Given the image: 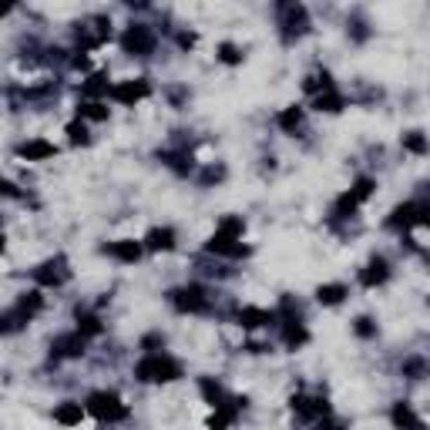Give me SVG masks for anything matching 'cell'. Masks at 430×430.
Here are the masks:
<instances>
[{"label": "cell", "instance_id": "cell-1", "mask_svg": "<svg viewBox=\"0 0 430 430\" xmlns=\"http://www.w3.org/2000/svg\"><path fill=\"white\" fill-rule=\"evenodd\" d=\"M135 377L141 384H175L182 377V363L169 353H148L145 360H138Z\"/></svg>", "mask_w": 430, "mask_h": 430}, {"label": "cell", "instance_id": "cell-2", "mask_svg": "<svg viewBox=\"0 0 430 430\" xmlns=\"http://www.w3.org/2000/svg\"><path fill=\"white\" fill-rule=\"evenodd\" d=\"M84 410L94 417V420H101V424H118L128 417V407L122 403L118 393H111V390H94L88 403H84Z\"/></svg>", "mask_w": 430, "mask_h": 430}, {"label": "cell", "instance_id": "cell-3", "mask_svg": "<svg viewBox=\"0 0 430 430\" xmlns=\"http://www.w3.org/2000/svg\"><path fill=\"white\" fill-rule=\"evenodd\" d=\"M386 226L390 229H424L427 226V205L424 202H403V205H397L393 212H390V219H386Z\"/></svg>", "mask_w": 430, "mask_h": 430}, {"label": "cell", "instance_id": "cell-4", "mask_svg": "<svg viewBox=\"0 0 430 430\" xmlns=\"http://www.w3.org/2000/svg\"><path fill=\"white\" fill-rule=\"evenodd\" d=\"M122 51L124 54H135V58H145V54H152L155 51V34L148 24H131V27H124L122 34Z\"/></svg>", "mask_w": 430, "mask_h": 430}, {"label": "cell", "instance_id": "cell-5", "mask_svg": "<svg viewBox=\"0 0 430 430\" xmlns=\"http://www.w3.org/2000/svg\"><path fill=\"white\" fill-rule=\"evenodd\" d=\"M111 98L124 107H135L138 101H145L148 94H152V84L145 81V77H128V81H118V84H111Z\"/></svg>", "mask_w": 430, "mask_h": 430}, {"label": "cell", "instance_id": "cell-6", "mask_svg": "<svg viewBox=\"0 0 430 430\" xmlns=\"http://www.w3.org/2000/svg\"><path fill=\"white\" fill-rule=\"evenodd\" d=\"M171 306L178 313H205L209 309V299H205V289L202 286H182V289H171Z\"/></svg>", "mask_w": 430, "mask_h": 430}, {"label": "cell", "instance_id": "cell-7", "mask_svg": "<svg viewBox=\"0 0 430 430\" xmlns=\"http://www.w3.org/2000/svg\"><path fill=\"white\" fill-rule=\"evenodd\" d=\"M242 407H246V397H232V400H226V403H219L205 427L209 430H229L232 424H235V417H239Z\"/></svg>", "mask_w": 430, "mask_h": 430}, {"label": "cell", "instance_id": "cell-8", "mask_svg": "<svg viewBox=\"0 0 430 430\" xmlns=\"http://www.w3.org/2000/svg\"><path fill=\"white\" fill-rule=\"evenodd\" d=\"M84 343L88 339L81 337V333H64V337L54 339V346H51V356L54 360H77V356H84Z\"/></svg>", "mask_w": 430, "mask_h": 430}, {"label": "cell", "instance_id": "cell-9", "mask_svg": "<svg viewBox=\"0 0 430 430\" xmlns=\"http://www.w3.org/2000/svg\"><path fill=\"white\" fill-rule=\"evenodd\" d=\"M54 155H58V145L47 138H31L17 148V158H24V162H47V158H54Z\"/></svg>", "mask_w": 430, "mask_h": 430}, {"label": "cell", "instance_id": "cell-10", "mask_svg": "<svg viewBox=\"0 0 430 430\" xmlns=\"http://www.w3.org/2000/svg\"><path fill=\"white\" fill-rule=\"evenodd\" d=\"M175 229L171 226H155V229H148V235L141 239V246L148 249V252H171L175 249Z\"/></svg>", "mask_w": 430, "mask_h": 430}, {"label": "cell", "instance_id": "cell-11", "mask_svg": "<svg viewBox=\"0 0 430 430\" xmlns=\"http://www.w3.org/2000/svg\"><path fill=\"white\" fill-rule=\"evenodd\" d=\"M386 279H390V266H386L384 256H373V259L360 269V282L367 286V289H377V286H384Z\"/></svg>", "mask_w": 430, "mask_h": 430}, {"label": "cell", "instance_id": "cell-12", "mask_svg": "<svg viewBox=\"0 0 430 430\" xmlns=\"http://www.w3.org/2000/svg\"><path fill=\"white\" fill-rule=\"evenodd\" d=\"M282 27L286 34H303L309 27V14L303 4H282Z\"/></svg>", "mask_w": 430, "mask_h": 430}, {"label": "cell", "instance_id": "cell-13", "mask_svg": "<svg viewBox=\"0 0 430 430\" xmlns=\"http://www.w3.org/2000/svg\"><path fill=\"white\" fill-rule=\"evenodd\" d=\"M84 407L81 403H74V400H64V403H58L54 407V424H61V427H81V420H84Z\"/></svg>", "mask_w": 430, "mask_h": 430}, {"label": "cell", "instance_id": "cell-14", "mask_svg": "<svg viewBox=\"0 0 430 430\" xmlns=\"http://www.w3.org/2000/svg\"><path fill=\"white\" fill-rule=\"evenodd\" d=\"M107 256H115L118 262H138L141 259V252H145V246L141 242H135V239H118V242H111V246L105 249Z\"/></svg>", "mask_w": 430, "mask_h": 430}, {"label": "cell", "instance_id": "cell-15", "mask_svg": "<svg viewBox=\"0 0 430 430\" xmlns=\"http://www.w3.org/2000/svg\"><path fill=\"white\" fill-rule=\"evenodd\" d=\"M390 420H393V427L397 430H424V420L414 414V407H410V403H393Z\"/></svg>", "mask_w": 430, "mask_h": 430}, {"label": "cell", "instance_id": "cell-16", "mask_svg": "<svg viewBox=\"0 0 430 430\" xmlns=\"http://www.w3.org/2000/svg\"><path fill=\"white\" fill-rule=\"evenodd\" d=\"M282 343H286L289 350H299V346H306L309 343V330L296 320V316H289V320L282 322Z\"/></svg>", "mask_w": 430, "mask_h": 430}, {"label": "cell", "instance_id": "cell-17", "mask_svg": "<svg viewBox=\"0 0 430 430\" xmlns=\"http://www.w3.org/2000/svg\"><path fill=\"white\" fill-rule=\"evenodd\" d=\"M346 296H350V289L343 282H322L320 289H316V303L320 306H339Z\"/></svg>", "mask_w": 430, "mask_h": 430}, {"label": "cell", "instance_id": "cell-18", "mask_svg": "<svg viewBox=\"0 0 430 430\" xmlns=\"http://www.w3.org/2000/svg\"><path fill=\"white\" fill-rule=\"evenodd\" d=\"M266 322H273V313L262 306H242L239 309V326L242 330H259V326H266Z\"/></svg>", "mask_w": 430, "mask_h": 430}, {"label": "cell", "instance_id": "cell-19", "mask_svg": "<svg viewBox=\"0 0 430 430\" xmlns=\"http://www.w3.org/2000/svg\"><path fill=\"white\" fill-rule=\"evenodd\" d=\"M313 107H316V111H326V115H339V111H343V107H346V101H343V94L339 91H333V88H330V91H320L316 94V98H313Z\"/></svg>", "mask_w": 430, "mask_h": 430}, {"label": "cell", "instance_id": "cell-20", "mask_svg": "<svg viewBox=\"0 0 430 430\" xmlns=\"http://www.w3.org/2000/svg\"><path fill=\"white\" fill-rule=\"evenodd\" d=\"M111 91V84H107V74L105 71H94V74H88V81L81 84V94L84 98H91V101H98L101 94Z\"/></svg>", "mask_w": 430, "mask_h": 430}, {"label": "cell", "instance_id": "cell-21", "mask_svg": "<svg viewBox=\"0 0 430 430\" xmlns=\"http://www.w3.org/2000/svg\"><path fill=\"white\" fill-rule=\"evenodd\" d=\"M242 232H246V222H242V215H229V219H222V222H219L215 235H222V239H232V242H242Z\"/></svg>", "mask_w": 430, "mask_h": 430}, {"label": "cell", "instance_id": "cell-22", "mask_svg": "<svg viewBox=\"0 0 430 430\" xmlns=\"http://www.w3.org/2000/svg\"><path fill=\"white\" fill-rule=\"evenodd\" d=\"M34 279L41 282V286H61L64 282V269H61V262H44L37 273H34Z\"/></svg>", "mask_w": 430, "mask_h": 430}, {"label": "cell", "instance_id": "cell-23", "mask_svg": "<svg viewBox=\"0 0 430 430\" xmlns=\"http://www.w3.org/2000/svg\"><path fill=\"white\" fill-rule=\"evenodd\" d=\"M14 306L20 309V313H24L27 320H34V316L41 313V306H44V296H41V292H37V289H31V292H24V296L17 299Z\"/></svg>", "mask_w": 430, "mask_h": 430}, {"label": "cell", "instance_id": "cell-24", "mask_svg": "<svg viewBox=\"0 0 430 430\" xmlns=\"http://www.w3.org/2000/svg\"><path fill=\"white\" fill-rule=\"evenodd\" d=\"M24 322H31V320H27V316H24V313H20L17 306H11L7 313H0V337H7V333H17Z\"/></svg>", "mask_w": 430, "mask_h": 430}, {"label": "cell", "instance_id": "cell-25", "mask_svg": "<svg viewBox=\"0 0 430 430\" xmlns=\"http://www.w3.org/2000/svg\"><path fill=\"white\" fill-rule=\"evenodd\" d=\"M77 122H107V107L101 101H84L77 107Z\"/></svg>", "mask_w": 430, "mask_h": 430}, {"label": "cell", "instance_id": "cell-26", "mask_svg": "<svg viewBox=\"0 0 430 430\" xmlns=\"http://www.w3.org/2000/svg\"><path fill=\"white\" fill-rule=\"evenodd\" d=\"M279 128H282V131H296V128H299V124H303V107L299 105H289V107H282V111H279Z\"/></svg>", "mask_w": 430, "mask_h": 430}, {"label": "cell", "instance_id": "cell-27", "mask_svg": "<svg viewBox=\"0 0 430 430\" xmlns=\"http://www.w3.org/2000/svg\"><path fill=\"white\" fill-rule=\"evenodd\" d=\"M373 192H377V182H373L370 175H360L353 182V188H350V195L356 199V205H363L367 199H373Z\"/></svg>", "mask_w": 430, "mask_h": 430}, {"label": "cell", "instance_id": "cell-28", "mask_svg": "<svg viewBox=\"0 0 430 430\" xmlns=\"http://www.w3.org/2000/svg\"><path fill=\"white\" fill-rule=\"evenodd\" d=\"M199 390H202V397L209 400L212 407H219V403H226V390L215 384V380H209V377H202L199 380Z\"/></svg>", "mask_w": 430, "mask_h": 430}, {"label": "cell", "instance_id": "cell-29", "mask_svg": "<svg viewBox=\"0 0 430 430\" xmlns=\"http://www.w3.org/2000/svg\"><path fill=\"white\" fill-rule=\"evenodd\" d=\"M333 84H330V74L326 71H316V74H309L306 81H303V91L309 94H320V91H330Z\"/></svg>", "mask_w": 430, "mask_h": 430}, {"label": "cell", "instance_id": "cell-30", "mask_svg": "<svg viewBox=\"0 0 430 430\" xmlns=\"http://www.w3.org/2000/svg\"><path fill=\"white\" fill-rule=\"evenodd\" d=\"M77 333L88 339V337H98L101 333V320L94 316V313H84V316H77Z\"/></svg>", "mask_w": 430, "mask_h": 430}, {"label": "cell", "instance_id": "cell-31", "mask_svg": "<svg viewBox=\"0 0 430 430\" xmlns=\"http://www.w3.org/2000/svg\"><path fill=\"white\" fill-rule=\"evenodd\" d=\"M356 209H360V205H356V199L350 195V192H343V195L333 202V215H337V219H350Z\"/></svg>", "mask_w": 430, "mask_h": 430}, {"label": "cell", "instance_id": "cell-32", "mask_svg": "<svg viewBox=\"0 0 430 430\" xmlns=\"http://www.w3.org/2000/svg\"><path fill=\"white\" fill-rule=\"evenodd\" d=\"M219 61L222 64H242V51L235 44H229V41H222L219 44Z\"/></svg>", "mask_w": 430, "mask_h": 430}, {"label": "cell", "instance_id": "cell-33", "mask_svg": "<svg viewBox=\"0 0 430 430\" xmlns=\"http://www.w3.org/2000/svg\"><path fill=\"white\" fill-rule=\"evenodd\" d=\"M64 131H67V141H71V145H88V141H91V138H88V128H84V122H71Z\"/></svg>", "mask_w": 430, "mask_h": 430}, {"label": "cell", "instance_id": "cell-34", "mask_svg": "<svg viewBox=\"0 0 430 430\" xmlns=\"http://www.w3.org/2000/svg\"><path fill=\"white\" fill-rule=\"evenodd\" d=\"M403 148L414 155H427V138L420 131H410V135H403Z\"/></svg>", "mask_w": 430, "mask_h": 430}, {"label": "cell", "instance_id": "cell-35", "mask_svg": "<svg viewBox=\"0 0 430 430\" xmlns=\"http://www.w3.org/2000/svg\"><path fill=\"white\" fill-rule=\"evenodd\" d=\"M353 333H356V337H363V339H370L373 333H377V326H373V320H370V316H360V320L353 322Z\"/></svg>", "mask_w": 430, "mask_h": 430}, {"label": "cell", "instance_id": "cell-36", "mask_svg": "<svg viewBox=\"0 0 430 430\" xmlns=\"http://www.w3.org/2000/svg\"><path fill=\"white\" fill-rule=\"evenodd\" d=\"M0 195L4 199H20V188L14 182H7V178H0Z\"/></svg>", "mask_w": 430, "mask_h": 430}, {"label": "cell", "instance_id": "cell-37", "mask_svg": "<svg viewBox=\"0 0 430 430\" xmlns=\"http://www.w3.org/2000/svg\"><path fill=\"white\" fill-rule=\"evenodd\" d=\"M222 175H226V171H222V169H209V171H205V175H202V185L222 182Z\"/></svg>", "mask_w": 430, "mask_h": 430}, {"label": "cell", "instance_id": "cell-38", "mask_svg": "<svg viewBox=\"0 0 430 430\" xmlns=\"http://www.w3.org/2000/svg\"><path fill=\"white\" fill-rule=\"evenodd\" d=\"M178 44H182V47H195V34H178Z\"/></svg>", "mask_w": 430, "mask_h": 430}, {"label": "cell", "instance_id": "cell-39", "mask_svg": "<svg viewBox=\"0 0 430 430\" xmlns=\"http://www.w3.org/2000/svg\"><path fill=\"white\" fill-rule=\"evenodd\" d=\"M74 67H84V71H88V67H91V61H88L84 54H77V58H74Z\"/></svg>", "mask_w": 430, "mask_h": 430}, {"label": "cell", "instance_id": "cell-40", "mask_svg": "<svg viewBox=\"0 0 430 430\" xmlns=\"http://www.w3.org/2000/svg\"><path fill=\"white\" fill-rule=\"evenodd\" d=\"M11 11H14L11 4H0V17H7V14H11Z\"/></svg>", "mask_w": 430, "mask_h": 430}, {"label": "cell", "instance_id": "cell-41", "mask_svg": "<svg viewBox=\"0 0 430 430\" xmlns=\"http://www.w3.org/2000/svg\"><path fill=\"white\" fill-rule=\"evenodd\" d=\"M4 249H7V235L0 232V252H4Z\"/></svg>", "mask_w": 430, "mask_h": 430}]
</instances>
